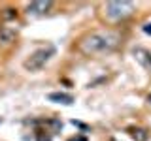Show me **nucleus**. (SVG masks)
I'll use <instances>...</instances> for the list:
<instances>
[{
    "label": "nucleus",
    "mask_w": 151,
    "mask_h": 141,
    "mask_svg": "<svg viewBox=\"0 0 151 141\" xmlns=\"http://www.w3.org/2000/svg\"><path fill=\"white\" fill-rule=\"evenodd\" d=\"M134 4L132 2H108L104 4V17L108 21H121L132 15Z\"/></svg>",
    "instance_id": "nucleus-3"
},
{
    "label": "nucleus",
    "mask_w": 151,
    "mask_h": 141,
    "mask_svg": "<svg viewBox=\"0 0 151 141\" xmlns=\"http://www.w3.org/2000/svg\"><path fill=\"white\" fill-rule=\"evenodd\" d=\"M49 102H55V103H64V105H70L74 102V96L72 94H66V92H51L47 96Z\"/></svg>",
    "instance_id": "nucleus-7"
},
{
    "label": "nucleus",
    "mask_w": 151,
    "mask_h": 141,
    "mask_svg": "<svg viewBox=\"0 0 151 141\" xmlns=\"http://www.w3.org/2000/svg\"><path fill=\"white\" fill-rule=\"evenodd\" d=\"M147 102H149V103H151V94H149V96H147Z\"/></svg>",
    "instance_id": "nucleus-13"
},
{
    "label": "nucleus",
    "mask_w": 151,
    "mask_h": 141,
    "mask_svg": "<svg viewBox=\"0 0 151 141\" xmlns=\"http://www.w3.org/2000/svg\"><path fill=\"white\" fill-rule=\"evenodd\" d=\"M129 134H130V137L134 141H147V132H145L144 128H140V126H132V128H129Z\"/></svg>",
    "instance_id": "nucleus-8"
},
{
    "label": "nucleus",
    "mask_w": 151,
    "mask_h": 141,
    "mask_svg": "<svg viewBox=\"0 0 151 141\" xmlns=\"http://www.w3.org/2000/svg\"><path fill=\"white\" fill-rule=\"evenodd\" d=\"M2 17L4 19H13V17H17V11H15V9H4Z\"/></svg>",
    "instance_id": "nucleus-9"
},
{
    "label": "nucleus",
    "mask_w": 151,
    "mask_h": 141,
    "mask_svg": "<svg viewBox=\"0 0 151 141\" xmlns=\"http://www.w3.org/2000/svg\"><path fill=\"white\" fill-rule=\"evenodd\" d=\"M17 40V32L9 26H0V47H9Z\"/></svg>",
    "instance_id": "nucleus-5"
},
{
    "label": "nucleus",
    "mask_w": 151,
    "mask_h": 141,
    "mask_svg": "<svg viewBox=\"0 0 151 141\" xmlns=\"http://www.w3.org/2000/svg\"><path fill=\"white\" fill-rule=\"evenodd\" d=\"M119 36L115 32L110 30H93L87 32L85 36L79 38L78 41V51L87 56H94V55H106L111 53L117 45H119Z\"/></svg>",
    "instance_id": "nucleus-1"
},
{
    "label": "nucleus",
    "mask_w": 151,
    "mask_h": 141,
    "mask_svg": "<svg viewBox=\"0 0 151 141\" xmlns=\"http://www.w3.org/2000/svg\"><path fill=\"white\" fill-rule=\"evenodd\" d=\"M111 141H115V139H111Z\"/></svg>",
    "instance_id": "nucleus-14"
},
{
    "label": "nucleus",
    "mask_w": 151,
    "mask_h": 141,
    "mask_svg": "<svg viewBox=\"0 0 151 141\" xmlns=\"http://www.w3.org/2000/svg\"><path fill=\"white\" fill-rule=\"evenodd\" d=\"M132 55L136 56V60H138L145 70H149V72H151V51L144 49V47H136V49L132 51Z\"/></svg>",
    "instance_id": "nucleus-6"
},
{
    "label": "nucleus",
    "mask_w": 151,
    "mask_h": 141,
    "mask_svg": "<svg viewBox=\"0 0 151 141\" xmlns=\"http://www.w3.org/2000/svg\"><path fill=\"white\" fill-rule=\"evenodd\" d=\"M36 141H49V135H44V132L38 130V134H36Z\"/></svg>",
    "instance_id": "nucleus-10"
},
{
    "label": "nucleus",
    "mask_w": 151,
    "mask_h": 141,
    "mask_svg": "<svg viewBox=\"0 0 151 141\" xmlns=\"http://www.w3.org/2000/svg\"><path fill=\"white\" fill-rule=\"evenodd\" d=\"M70 141H87L85 137H79V139H70Z\"/></svg>",
    "instance_id": "nucleus-12"
},
{
    "label": "nucleus",
    "mask_w": 151,
    "mask_h": 141,
    "mask_svg": "<svg viewBox=\"0 0 151 141\" xmlns=\"http://www.w3.org/2000/svg\"><path fill=\"white\" fill-rule=\"evenodd\" d=\"M51 6H53V2H49V0H36V2H30L27 6V11L32 13V15H44V13H47L51 9Z\"/></svg>",
    "instance_id": "nucleus-4"
},
{
    "label": "nucleus",
    "mask_w": 151,
    "mask_h": 141,
    "mask_svg": "<svg viewBox=\"0 0 151 141\" xmlns=\"http://www.w3.org/2000/svg\"><path fill=\"white\" fill-rule=\"evenodd\" d=\"M55 55L53 47H42V49H36L34 53L28 55V58L23 62V68L27 72H38L51 60V56Z\"/></svg>",
    "instance_id": "nucleus-2"
},
{
    "label": "nucleus",
    "mask_w": 151,
    "mask_h": 141,
    "mask_svg": "<svg viewBox=\"0 0 151 141\" xmlns=\"http://www.w3.org/2000/svg\"><path fill=\"white\" fill-rule=\"evenodd\" d=\"M144 32L145 34H151V23H145L144 25Z\"/></svg>",
    "instance_id": "nucleus-11"
}]
</instances>
